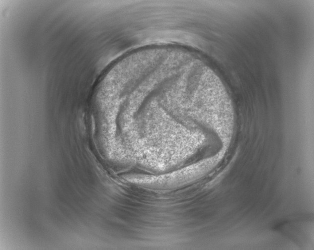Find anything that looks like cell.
<instances>
[{
  "mask_svg": "<svg viewBox=\"0 0 314 250\" xmlns=\"http://www.w3.org/2000/svg\"><path fill=\"white\" fill-rule=\"evenodd\" d=\"M209 165H205L198 169H186L181 172L172 173L157 177L128 176L129 182L138 185L158 189H167L175 188L187 184L199 177L208 169Z\"/></svg>",
  "mask_w": 314,
  "mask_h": 250,
  "instance_id": "obj_1",
  "label": "cell"
}]
</instances>
